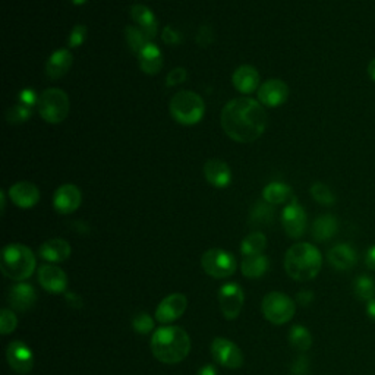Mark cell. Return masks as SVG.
<instances>
[{
	"label": "cell",
	"instance_id": "1",
	"mask_svg": "<svg viewBox=\"0 0 375 375\" xmlns=\"http://www.w3.org/2000/svg\"><path fill=\"white\" fill-rule=\"evenodd\" d=\"M221 128L231 139L248 144L258 139L267 128V113L254 99H233L221 110Z\"/></svg>",
	"mask_w": 375,
	"mask_h": 375
},
{
	"label": "cell",
	"instance_id": "15",
	"mask_svg": "<svg viewBox=\"0 0 375 375\" xmlns=\"http://www.w3.org/2000/svg\"><path fill=\"white\" fill-rule=\"evenodd\" d=\"M83 203V193L78 189V186L67 184L62 185L53 197V205L59 214H71L76 211Z\"/></svg>",
	"mask_w": 375,
	"mask_h": 375
},
{
	"label": "cell",
	"instance_id": "36",
	"mask_svg": "<svg viewBox=\"0 0 375 375\" xmlns=\"http://www.w3.org/2000/svg\"><path fill=\"white\" fill-rule=\"evenodd\" d=\"M31 116V110L27 106H15L6 111V119L11 125H20L28 121Z\"/></svg>",
	"mask_w": 375,
	"mask_h": 375
},
{
	"label": "cell",
	"instance_id": "17",
	"mask_svg": "<svg viewBox=\"0 0 375 375\" xmlns=\"http://www.w3.org/2000/svg\"><path fill=\"white\" fill-rule=\"evenodd\" d=\"M8 302L12 309L20 313H25L28 309L34 306L37 302V295L36 290L28 283H16L11 287L9 295H8Z\"/></svg>",
	"mask_w": 375,
	"mask_h": 375
},
{
	"label": "cell",
	"instance_id": "37",
	"mask_svg": "<svg viewBox=\"0 0 375 375\" xmlns=\"http://www.w3.org/2000/svg\"><path fill=\"white\" fill-rule=\"evenodd\" d=\"M16 325H18V318L12 313V309L5 308L2 314H0V333L4 336L11 334L12 332H15Z\"/></svg>",
	"mask_w": 375,
	"mask_h": 375
},
{
	"label": "cell",
	"instance_id": "41",
	"mask_svg": "<svg viewBox=\"0 0 375 375\" xmlns=\"http://www.w3.org/2000/svg\"><path fill=\"white\" fill-rule=\"evenodd\" d=\"M39 99L40 97H37V94L31 88H27V90L21 91V94H20V100H21L22 106H27V107H31V106H34L36 103H39Z\"/></svg>",
	"mask_w": 375,
	"mask_h": 375
},
{
	"label": "cell",
	"instance_id": "50",
	"mask_svg": "<svg viewBox=\"0 0 375 375\" xmlns=\"http://www.w3.org/2000/svg\"><path fill=\"white\" fill-rule=\"evenodd\" d=\"M72 2H74V5H84L87 0H72Z\"/></svg>",
	"mask_w": 375,
	"mask_h": 375
},
{
	"label": "cell",
	"instance_id": "6",
	"mask_svg": "<svg viewBox=\"0 0 375 375\" xmlns=\"http://www.w3.org/2000/svg\"><path fill=\"white\" fill-rule=\"evenodd\" d=\"M69 109L71 103L68 94L59 88H48L43 91L37 103V110L43 121L52 125L62 123L67 119Z\"/></svg>",
	"mask_w": 375,
	"mask_h": 375
},
{
	"label": "cell",
	"instance_id": "33",
	"mask_svg": "<svg viewBox=\"0 0 375 375\" xmlns=\"http://www.w3.org/2000/svg\"><path fill=\"white\" fill-rule=\"evenodd\" d=\"M353 290L361 301L375 299V282L369 275H360L353 283Z\"/></svg>",
	"mask_w": 375,
	"mask_h": 375
},
{
	"label": "cell",
	"instance_id": "40",
	"mask_svg": "<svg viewBox=\"0 0 375 375\" xmlns=\"http://www.w3.org/2000/svg\"><path fill=\"white\" fill-rule=\"evenodd\" d=\"M213 41H214L213 29L210 27H201L197 34V43L203 47H208L210 44H213Z\"/></svg>",
	"mask_w": 375,
	"mask_h": 375
},
{
	"label": "cell",
	"instance_id": "46",
	"mask_svg": "<svg viewBox=\"0 0 375 375\" xmlns=\"http://www.w3.org/2000/svg\"><path fill=\"white\" fill-rule=\"evenodd\" d=\"M365 263L371 270H375V245L371 247L367 252V258H365Z\"/></svg>",
	"mask_w": 375,
	"mask_h": 375
},
{
	"label": "cell",
	"instance_id": "21",
	"mask_svg": "<svg viewBox=\"0 0 375 375\" xmlns=\"http://www.w3.org/2000/svg\"><path fill=\"white\" fill-rule=\"evenodd\" d=\"M71 245L64 239H50L44 242L39 250V255L48 263H63L71 257Z\"/></svg>",
	"mask_w": 375,
	"mask_h": 375
},
{
	"label": "cell",
	"instance_id": "42",
	"mask_svg": "<svg viewBox=\"0 0 375 375\" xmlns=\"http://www.w3.org/2000/svg\"><path fill=\"white\" fill-rule=\"evenodd\" d=\"M163 40H165L166 44H179L181 43V36H179V32L175 31L170 25H168L165 29H163Z\"/></svg>",
	"mask_w": 375,
	"mask_h": 375
},
{
	"label": "cell",
	"instance_id": "30",
	"mask_svg": "<svg viewBox=\"0 0 375 375\" xmlns=\"http://www.w3.org/2000/svg\"><path fill=\"white\" fill-rule=\"evenodd\" d=\"M267 247V238L261 232H254L242 240L240 252L243 257L261 255Z\"/></svg>",
	"mask_w": 375,
	"mask_h": 375
},
{
	"label": "cell",
	"instance_id": "18",
	"mask_svg": "<svg viewBox=\"0 0 375 375\" xmlns=\"http://www.w3.org/2000/svg\"><path fill=\"white\" fill-rule=\"evenodd\" d=\"M204 176L210 185L216 188H226L232 182V172L231 168L224 161L211 158L205 163L204 166Z\"/></svg>",
	"mask_w": 375,
	"mask_h": 375
},
{
	"label": "cell",
	"instance_id": "25",
	"mask_svg": "<svg viewBox=\"0 0 375 375\" xmlns=\"http://www.w3.org/2000/svg\"><path fill=\"white\" fill-rule=\"evenodd\" d=\"M130 16H132V20L138 25V28L145 32V36L149 37L150 41L157 36L158 24L154 13L149 8L144 5H134L132 9H130Z\"/></svg>",
	"mask_w": 375,
	"mask_h": 375
},
{
	"label": "cell",
	"instance_id": "12",
	"mask_svg": "<svg viewBox=\"0 0 375 375\" xmlns=\"http://www.w3.org/2000/svg\"><path fill=\"white\" fill-rule=\"evenodd\" d=\"M6 360L9 367L20 375H27L34 368V355L21 340L11 341L8 345Z\"/></svg>",
	"mask_w": 375,
	"mask_h": 375
},
{
	"label": "cell",
	"instance_id": "31",
	"mask_svg": "<svg viewBox=\"0 0 375 375\" xmlns=\"http://www.w3.org/2000/svg\"><path fill=\"white\" fill-rule=\"evenodd\" d=\"M290 345L299 352H306L313 345V336L304 325H293L289 332Z\"/></svg>",
	"mask_w": 375,
	"mask_h": 375
},
{
	"label": "cell",
	"instance_id": "45",
	"mask_svg": "<svg viewBox=\"0 0 375 375\" xmlns=\"http://www.w3.org/2000/svg\"><path fill=\"white\" fill-rule=\"evenodd\" d=\"M67 301L69 302V305L75 306V308H81V305H83V299H81L76 293L71 292V293H67Z\"/></svg>",
	"mask_w": 375,
	"mask_h": 375
},
{
	"label": "cell",
	"instance_id": "22",
	"mask_svg": "<svg viewBox=\"0 0 375 375\" xmlns=\"http://www.w3.org/2000/svg\"><path fill=\"white\" fill-rule=\"evenodd\" d=\"M232 83L239 93L251 94L258 88L259 72L251 64H242L233 72Z\"/></svg>",
	"mask_w": 375,
	"mask_h": 375
},
{
	"label": "cell",
	"instance_id": "47",
	"mask_svg": "<svg viewBox=\"0 0 375 375\" xmlns=\"http://www.w3.org/2000/svg\"><path fill=\"white\" fill-rule=\"evenodd\" d=\"M198 375H217L214 365H205L198 371Z\"/></svg>",
	"mask_w": 375,
	"mask_h": 375
},
{
	"label": "cell",
	"instance_id": "13",
	"mask_svg": "<svg viewBox=\"0 0 375 375\" xmlns=\"http://www.w3.org/2000/svg\"><path fill=\"white\" fill-rule=\"evenodd\" d=\"M188 308V299L182 293H172L163 299L156 309V320L161 324H169L181 318Z\"/></svg>",
	"mask_w": 375,
	"mask_h": 375
},
{
	"label": "cell",
	"instance_id": "29",
	"mask_svg": "<svg viewBox=\"0 0 375 375\" xmlns=\"http://www.w3.org/2000/svg\"><path fill=\"white\" fill-rule=\"evenodd\" d=\"M274 221V207L273 204L267 201H259L257 203L250 214V223L254 227H261V226H270Z\"/></svg>",
	"mask_w": 375,
	"mask_h": 375
},
{
	"label": "cell",
	"instance_id": "16",
	"mask_svg": "<svg viewBox=\"0 0 375 375\" xmlns=\"http://www.w3.org/2000/svg\"><path fill=\"white\" fill-rule=\"evenodd\" d=\"M39 282L48 293H64L68 289V275L56 266H43L39 270Z\"/></svg>",
	"mask_w": 375,
	"mask_h": 375
},
{
	"label": "cell",
	"instance_id": "7",
	"mask_svg": "<svg viewBox=\"0 0 375 375\" xmlns=\"http://www.w3.org/2000/svg\"><path fill=\"white\" fill-rule=\"evenodd\" d=\"M261 309H263V314L267 321L275 325H282L289 322L293 315H295L296 305L285 293L271 292L264 296Z\"/></svg>",
	"mask_w": 375,
	"mask_h": 375
},
{
	"label": "cell",
	"instance_id": "34",
	"mask_svg": "<svg viewBox=\"0 0 375 375\" xmlns=\"http://www.w3.org/2000/svg\"><path fill=\"white\" fill-rule=\"evenodd\" d=\"M311 195L318 204L325 205V207H332L336 203V197L333 191L327 185L321 182H315L311 186Z\"/></svg>",
	"mask_w": 375,
	"mask_h": 375
},
{
	"label": "cell",
	"instance_id": "38",
	"mask_svg": "<svg viewBox=\"0 0 375 375\" xmlns=\"http://www.w3.org/2000/svg\"><path fill=\"white\" fill-rule=\"evenodd\" d=\"M86 39H87V27L86 25H76L69 36V41H68L69 47L76 48L79 46H83Z\"/></svg>",
	"mask_w": 375,
	"mask_h": 375
},
{
	"label": "cell",
	"instance_id": "43",
	"mask_svg": "<svg viewBox=\"0 0 375 375\" xmlns=\"http://www.w3.org/2000/svg\"><path fill=\"white\" fill-rule=\"evenodd\" d=\"M293 375H306L308 374V360L306 357H299V360L292 367Z\"/></svg>",
	"mask_w": 375,
	"mask_h": 375
},
{
	"label": "cell",
	"instance_id": "20",
	"mask_svg": "<svg viewBox=\"0 0 375 375\" xmlns=\"http://www.w3.org/2000/svg\"><path fill=\"white\" fill-rule=\"evenodd\" d=\"M74 57L68 48H59L46 62V74L50 79H59L67 75L72 68Z\"/></svg>",
	"mask_w": 375,
	"mask_h": 375
},
{
	"label": "cell",
	"instance_id": "3",
	"mask_svg": "<svg viewBox=\"0 0 375 375\" xmlns=\"http://www.w3.org/2000/svg\"><path fill=\"white\" fill-rule=\"evenodd\" d=\"M322 266L321 252L311 243H296L285 255V268L289 277L296 282L313 280Z\"/></svg>",
	"mask_w": 375,
	"mask_h": 375
},
{
	"label": "cell",
	"instance_id": "4",
	"mask_svg": "<svg viewBox=\"0 0 375 375\" xmlns=\"http://www.w3.org/2000/svg\"><path fill=\"white\" fill-rule=\"evenodd\" d=\"M36 257L28 247L21 243H11L2 251L0 270L11 280L22 282L29 279L36 270Z\"/></svg>",
	"mask_w": 375,
	"mask_h": 375
},
{
	"label": "cell",
	"instance_id": "2",
	"mask_svg": "<svg viewBox=\"0 0 375 375\" xmlns=\"http://www.w3.org/2000/svg\"><path fill=\"white\" fill-rule=\"evenodd\" d=\"M151 352L163 364H179L191 352V337L184 329L175 325L160 327L153 333Z\"/></svg>",
	"mask_w": 375,
	"mask_h": 375
},
{
	"label": "cell",
	"instance_id": "32",
	"mask_svg": "<svg viewBox=\"0 0 375 375\" xmlns=\"http://www.w3.org/2000/svg\"><path fill=\"white\" fill-rule=\"evenodd\" d=\"M125 36H126V41H128V46L130 47V50L137 55L141 53V50L146 44L151 43L149 37L145 36V32L138 27H126Z\"/></svg>",
	"mask_w": 375,
	"mask_h": 375
},
{
	"label": "cell",
	"instance_id": "11",
	"mask_svg": "<svg viewBox=\"0 0 375 375\" xmlns=\"http://www.w3.org/2000/svg\"><path fill=\"white\" fill-rule=\"evenodd\" d=\"M282 223L285 227V232L289 238L299 239L306 229V213L302 205L293 197L287 205L283 208L282 213Z\"/></svg>",
	"mask_w": 375,
	"mask_h": 375
},
{
	"label": "cell",
	"instance_id": "39",
	"mask_svg": "<svg viewBox=\"0 0 375 375\" xmlns=\"http://www.w3.org/2000/svg\"><path fill=\"white\" fill-rule=\"evenodd\" d=\"M186 76H188V72L184 69V68H175L173 71H170L166 76V84L169 87H175V86H179L182 84L186 81Z\"/></svg>",
	"mask_w": 375,
	"mask_h": 375
},
{
	"label": "cell",
	"instance_id": "10",
	"mask_svg": "<svg viewBox=\"0 0 375 375\" xmlns=\"http://www.w3.org/2000/svg\"><path fill=\"white\" fill-rule=\"evenodd\" d=\"M220 309L226 320H236L245 302V293L236 283H226L219 290Z\"/></svg>",
	"mask_w": 375,
	"mask_h": 375
},
{
	"label": "cell",
	"instance_id": "28",
	"mask_svg": "<svg viewBox=\"0 0 375 375\" xmlns=\"http://www.w3.org/2000/svg\"><path fill=\"white\" fill-rule=\"evenodd\" d=\"M292 198H293V193H292L290 186L282 182H273L267 185L263 191V200L273 205L289 203Z\"/></svg>",
	"mask_w": 375,
	"mask_h": 375
},
{
	"label": "cell",
	"instance_id": "27",
	"mask_svg": "<svg viewBox=\"0 0 375 375\" xmlns=\"http://www.w3.org/2000/svg\"><path fill=\"white\" fill-rule=\"evenodd\" d=\"M268 268V259L266 255H252V257H243L242 261V274L248 277V279H258V277L264 275Z\"/></svg>",
	"mask_w": 375,
	"mask_h": 375
},
{
	"label": "cell",
	"instance_id": "44",
	"mask_svg": "<svg viewBox=\"0 0 375 375\" xmlns=\"http://www.w3.org/2000/svg\"><path fill=\"white\" fill-rule=\"evenodd\" d=\"M298 302L302 305V306H308L309 304H311L313 302V299H314V293L311 292V290H301L299 293H298Z\"/></svg>",
	"mask_w": 375,
	"mask_h": 375
},
{
	"label": "cell",
	"instance_id": "9",
	"mask_svg": "<svg viewBox=\"0 0 375 375\" xmlns=\"http://www.w3.org/2000/svg\"><path fill=\"white\" fill-rule=\"evenodd\" d=\"M211 355H213L214 361L224 368L238 369L243 365L242 350L229 339L216 337L211 343Z\"/></svg>",
	"mask_w": 375,
	"mask_h": 375
},
{
	"label": "cell",
	"instance_id": "19",
	"mask_svg": "<svg viewBox=\"0 0 375 375\" xmlns=\"http://www.w3.org/2000/svg\"><path fill=\"white\" fill-rule=\"evenodd\" d=\"M11 200L20 208H31L34 207L40 200L39 188L31 182H18L11 186L9 189Z\"/></svg>",
	"mask_w": 375,
	"mask_h": 375
},
{
	"label": "cell",
	"instance_id": "35",
	"mask_svg": "<svg viewBox=\"0 0 375 375\" xmlns=\"http://www.w3.org/2000/svg\"><path fill=\"white\" fill-rule=\"evenodd\" d=\"M132 327L137 333L139 334H149L154 329V320L151 318L150 314L146 313H138L132 318Z\"/></svg>",
	"mask_w": 375,
	"mask_h": 375
},
{
	"label": "cell",
	"instance_id": "26",
	"mask_svg": "<svg viewBox=\"0 0 375 375\" xmlns=\"http://www.w3.org/2000/svg\"><path fill=\"white\" fill-rule=\"evenodd\" d=\"M339 229L337 219L332 214H324L315 219L313 224V238L317 242H325L332 239Z\"/></svg>",
	"mask_w": 375,
	"mask_h": 375
},
{
	"label": "cell",
	"instance_id": "23",
	"mask_svg": "<svg viewBox=\"0 0 375 375\" xmlns=\"http://www.w3.org/2000/svg\"><path fill=\"white\" fill-rule=\"evenodd\" d=\"M327 258L329 263L340 271L350 270L357 261L356 251L350 245H348V243H339V245L333 247L329 251Z\"/></svg>",
	"mask_w": 375,
	"mask_h": 375
},
{
	"label": "cell",
	"instance_id": "8",
	"mask_svg": "<svg viewBox=\"0 0 375 375\" xmlns=\"http://www.w3.org/2000/svg\"><path fill=\"white\" fill-rule=\"evenodd\" d=\"M201 266L204 271L214 279H227L236 271V259L231 252L214 248L208 250L203 255Z\"/></svg>",
	"mask_w": 375,
	"mask_h": 375
},
{
	"label": "cell",
	"instance_id": "5",
	"mask_svg": "<svg viewBox=\"0 0 375 375\" xmlns=\"http://www.w3.org/2000/svg\"><path fill=\"white\" fill-rule=\"evenodd\" d=\"M205 113L204 100L197 93L179 91L173 95L170 102V115L181 125L192 126L197 125Z\"/></svg>",
	"mask_w": 375,
	"mask_h": 375
},
{
	"label": "cell",
	"instance_id": "48",
	"mask_svg": "<svg viewBox=\"0 0 375 375\" xmlns=\"http://www.w3.org/2000/svg\"><path fill=\"white\" fill-rule=\"evenodd\" d=\"M367 314L371 320L375 321V299H371L367 302Z\"/></svg>",
	"mask_w": 375,
	"mask_h": 375
},
{
	"label": "cell",
	"instance_id": "14",
	"mask_svg": "<svg viewBox=\"0 0 375 375\" xmlns=\"http://www.w3.org/2000/svg\"><path fill=\"white\" fill-rule=\"evenodd\" d=\"M289 99V87L282 79H270L258 88V102L266 107H279Z\"/></svg>",
	"mask_w": 375,
	"mask_h": 375
},
{
	"label": "cell",
	"instance_id": "49",
	"mask_svg": "<svg viewBox=\"0 0 375 375\" xmlns=\"http://www.w3.org/2000/svg\"><path fill=\"white\" fill-rule=\"evenodd\" d=\"M368 75H369V78L374 81V83H375V59H372L369 63H368Z\"/></svg>",
	"mask_w": 375,
	"mask_h": 375
},
{
	"label": "cell",
	"instance_id": "24",
	"mask_svg": "<svg viewBox=\"0 0 375 375\" xmlns=\"http://www.w3.org/2000/svg\"><path fill=\"white\" fill-rule=\"evenodd\" d=\"M138 60L139 68L144 74L157 75L163 68V55L160 48L153 43H149L142 48L141 53L138 55Z\"/></svg>",
	"mask_w": 375,
	"mask_h": 375
}]
</instances>
